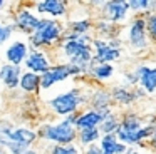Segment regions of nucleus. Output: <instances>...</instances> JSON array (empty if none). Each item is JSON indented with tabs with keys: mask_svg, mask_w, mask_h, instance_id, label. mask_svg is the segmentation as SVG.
Masks as SVG:
<instances>
[{
	"mask_svg": "<svg viewBox=\"0 0 156 154\" xmlns=\"http://www.w3.org/2000/svg\"><path fill=\"white\" fill-rule=\"evenodd\" d=\"M92 39L89 35H76L67 32L62 35V55L67 59V64L79 70L81 75H87L92 60Z\"/></svg>",
	"mask_w": 156,
	"mask_h": 154,
	"instance_id": "nucleus-1",
	"label": "nucleus"
},
{
	"mask_svg": "<svg viewBox=\"0 0 156 154\" xmlns=\"http://www.w3.org/2000/svg\"><path fill=\"white\" fill-rule=\"evenodd\" d=\"M76 114L64 117L62 121L54 124H44L39 129L37 137H42L45 141H51L59 146H67V144H74V141L77 139V129L74 126Z\"/></svg>",
	"mask_w": 156,
	"mask_h": 154,
	"instance_id": "nucleus-2",
	"label": "nucleus"
},
{
	"mask_svg": "<svg viewBox=\"0 0 156 154\" xmlns=\"http://www.w3.org/2000/svg\"><path fill=\"white\" fill-rule=\"evenodd\" d=\"M64 35V27L61 22L54 19H39L37 29L29 35V42H30V50H39L42 47H49L57 40H62Z\"/></svg>",
	"mask_w": 156,
	"mask_h": 154,
	"instance_id": "nucleus-3",
	"label": "nucleus"
},
{
	"mask_svg": "<svg viewBox=\"0 0 156 154\" xmlns=\"http://www.w3.org/2000/svg\"><path fill=\"white\" fill-rule=\"evenodd\" d=\"M82 104H86V96L82 94V90L79 87H72L67 92H62V94H59V96L52 97L49 100L51 110L54 114H57V116H62V117L76 114V110Z\"/></svg>",
	"mask_w": 156,
	"mask_h": 154,
	"instance_id": "nucleus-4",
	"label": "nucleus"
},
{
	"mask_svg": "<svg viewBox=\"0 0 156 154\" xmlns=\"http://www.w3.org/2000/svg\"><path fill=\"white\" fill-rule=\"evenodd\" d=\"M79 75H81L79 70L67 62L57 64V65H51L44 74H41V89L47 90L52 86H55V84L67 80L69 77H79Z\"/></svg>",
	"mask_w": 156,
	"mask_h": 154,
	"instance_id": "nucleus-5",
	"label": "nucleus"
},
{
	"mask_svg": "<svg viewBox=\"0 0 156 154\" xmlns=\"http://www.w3.org/2000/svg\"><path fill=\"white\" fill-rule=\"evenodd\" d=\"M91 47H92L91 65L92 64H109V62H112V60L121 57V49L112 47L104 39H92Z\"/></svg>",
	"mask_w": 156,
	"mask_h": 154,
	"instance_id": "nucleus-6",
	"label": "nucleus"
},
{
	"mask_svg": "<svg viewBox=\"0 0 156 154\" xmlns=\"http://www.w3.org/2000/svg\"><path fill=\"white\" fill-rule=\"evenodd\" d=\"M129 13V5L126 0H111V2H102V15L104 20L109 23L119 25L126 20Z\"/></svg>",
	"mask_w": 156,
	"mask_h": 154,
	"instance_id": "nucleus-7",
	"label": "nucleus"
},
{
	"mask_svg": "<svg viewBox=\"0 0 156 154\" xmlns=\"http://www.w3.org/2000/svg\"><path fill=\"white\" fill-rule=\"evenodd\" d=\"M128 40L133 49L143 50L148 47V33H146L144 17H136L128 29Z\"/></svg>",
	"mask_w": 156,
	"mask_h": 154,
	"instance_id": "nucleus-8",
	"label": "nucleus"
},
{
	"mask_svg": "<svg viewBox=\"0 0 156 154\" xmlns=\"http://www.w3.org/2000/svg\"><path fill=\"white\" fill-rule=\"evenodd\" d=\"M153 131H154V126H153V122H151L149 126H143L141 129L131 131V132L116 129L114 136H116V139H118L121 144H124L126 147L128 146H139L143 141L149 139V137L153 136Z\"/></svg>",
	"mask_w": 156,
	"mask_h": 154,
	"instance_id": "nucleus-9",
	"label": "nucleus"
},
{
	"mask_svg": "<svg viewBox=\"0 0 156 154\" xmlns=\"http://www.w3.org/2000/svg\"><path fill=\"white\" fill-rule=\"evenodd\" d=\"M109 112H111V107H109V109H104V110H94V109L84 110V112H81V114H76L74 126L77 131L99 127V124L102 122V119H104Z\"/></svg>",
	"mask_w": 156,
	"mask_h": 154,
	"instance_id": "nucleus-10",
	"label": "nucleus"
},
{
	"mask_svg": "<svg viewBox=\"0 0 156 154\" xmlns=\"http://www.w3.org/2000/svg\"><path fill=\"white\" fill-rule=\"evenodd\" d=\"M134 79L144 94L156 92V65H139L134 70Z\"/></svg>",
	"mask_w": 156,
	"mask_h": 154,
	"instance_id": "nucleus-11",
	"label": "nucleus"
},
{
	"mask_svg": "<svg viewBox=\"0 0 156 154\" xmlns=\"http://www.w3.org/2000/svg\"><path fill=\"white\" fill-rule=\"evenodd\" d=\"M12 25H14V29H19L20 32L27 33V35H32V32L39 25V17L34 12H30L29 9H20L15 13Z\"/></svg>",
	"mask_w": 156,
	"mask_h": 154,
	"instance_id": "nucleus-12",
	"label": "nucleus"
},
{
	"mask_svg": "<svg viewBox=\"0 0 156 154\" xmlns=\"http://www.w3.org/2000/svg\"><path fill=\"white\" fill-rule=\"evenodd\" d=\"M24 64H25L29 72H34V74L41 75V74H44L51 67V59L42 50H29L27 59H25Z\"/></svg>",
	"mask_w": 156,
	"mask_h": 154,
	"instance_id": "nucleus-13",
	"label": "nucleus"
},
{
	"mask_svg": "<svg viewBox=\"0 0 156 154\" xmlns=\"http://www.w3.org/2000/svg\"><path fill=\"white\" fill-rule=\"evenodd\" d=\"M29 54V45L22 40H14L10 45L5 49V59H7V64H12V65H19L25 62Z\"/></svg>",
	"mask_w": 156,
	"mask_h": 154,
	"instance_id": "nucleus-14",
	"label": "nucleus"
},
{
	"mask_svg": "<svg viewBox=\"0 0 156 154\" xmlns=\"http://www.w3.org/2000/svg\"><path fill=\"white\" fill-rule=\"evenodd\" d=\"M35 10L39 13H45V15L54 17L55 20L67 13V3L62 2V0H41V2L35 3Z\"/></svg>",
	"mask_w": 156,
	"mask_h": 154,
	"instance_id": "nucleus-15",
	"label": "nucleus"
},
{
	"mask_svg": "<svg viewBox=\"0 0 156 154\" xmlns=\"http://www.w3.org/2000/svg\"><path fill=\"white\" fill-rule=\"evenodd\" d=\"M22 70L19 65H12V64H4L0 65V80L4 82V86L10 90H15L19 87V80H20Z\"/></svg>",
	"mask_w": 156,
	"mask_h": 154,
	"instance_id": "nucleus-16",
	"label": "nucleus"
},
{
	"mask_svg": "<svg viewBox=\"0 0 156 154\" xmlns=\"http://www.w3.org/2000/svg\"><path fill=\"white\" fill-rule=\"evenodd\" d=\"M141 96H144V92H143L141 89L133 90V89H129V87H126V86L124 87L122 86L114 87L112 92H111V99L116 100L118 104H121V106H129V104H133L136 99H139Z\"/></svg>",
	"mask_w": 156,
	"mask_h": 154,
	"instance_id": "nucleus-17",
	"label": "nucleus"
},
{
	"mask_svg": "<svg viewBox=\"0 0 156 154\" xmlns=\"http://www.w3.org/2000/svg\"><path fill=\"white\" fill-rule=\"evenodd\" d=\"M99 149L102 154H122L128 151V147L119 142L114 134H106L99 139Z\"/></svg>",
	"mask_w": 156,
	"mask_h": 154,
	"instance_id": "nucleus-18",
	"label": "nucleus"
},
{
	"mask_svg": "<svg viewBox=\"0 0 156 154\" xmlns=\"http://www.w3.org/2000/svg\"><path fill=\"white\" fill-rule=\"evenodd\" d=\"M19 87L27 94H35L41 90V75L34 72H22L20 80H19Z\"/></svg>",
	"mask_w": 156,
	"mask_h": 154,
	"instance_id": "nucleus-19",
	"label": "nucleus"
},
{
	"mask_svg": "<svg viewBox=\"0 0 156 154\" xmlns=\"http://www.w3.org/2000/svg\"><path fill=\"white\" fill-rule=\"evenodd\" d=\"M111 100H112L111 99V92L102 90V89H98V90H94L92 97L89 99V104L92 106L94 110H104V109H109Z\"/></svg>",
	"mask_w": 156,
	"mask_h": 154,
	"instance_id": "nucleus-20",
	"label": "nucleus"
},
{
	"mask_svg": "<svg viewBox=\"0 0 156 154\" xmlns=\"http://www.w3.org/2000/svg\"><path fill=\"white\" fill-rule=\"evenodd\" d=\"M112 74H114V67L111 64H92L89 67L87 75H91L96 80H106L109 77H112Z\"/></svg>",
	"mask_w": 156,
	"mask_h": 154,
	"instance_id": "nucleus-21",
	"label": "nucleus"
},
{
	"mask_svg": "<svg viewBox=\"0 0 156 154\" xmlns=\"http://www.w3.org/2000/svg\"><path fill=\"white\" fill-rule=\"evenodd\" d=\"M143 127V121L141 117H138L136 114H126L119 119V131H126V132H131V131H138Z\"/></svg>",
	"mask_w": 156,
	"mask_h": 154,
	"instance_id": "nucleus-22",
	"label": "nucleus"
},
{
	"mask_svg": "<svg viewBox=\"0 0 156 154\" xmlns=\"http://www.w3.org/2000/svg\"><path fill=\"white\" fill-rule=\"evenodd\" d=\"M77 137H79L81 146L87 147V146H92V144H98V141L101 139V132H99L98 127L82 129V131H77Z\"/></svg>",
	"mask_w": 156,
	"mask_h": 154,
	"instance_id": "nucleus-23",
	"label": "nucleus"
},
{
	"mask_svg": "<svg viewBox=\"0 0 156 154\" xmlns=\"http://www.w3.org/2000/svg\"><path fill=\"white\" fill-rule=\"evenodd\" d=\"M118 127H119V117L111 110V112L102 119V122L99 124L98 129H99V132H101V136H106V134H114Z\"/></svg>",
	"mask_w": 156,
	"mask_h": 154,
	"instance_id": "nucleus-24",
	"label": "nucleus"
},
{
	"mask_svg": "<svg viewBox=\"0 0 156 154\" xmlns=\"http://www.w3.org/2000/svg\"><path fill=\"white\" fill-rule=\"evenodd\" d=\"M129 5V12H141L144 13V15H148V13H153L156 10V2L153 0V2H149V0H129L128 2Z\"/></svg>",
	"mask_w": 156,
	"mask_h": 154,
	"instance_id": "nucleus-25",
	"label": "nucleus"
},
{
	"mask_svg": "<svg viewBox=\"0 0 156 154\" xmlns=\"http://www.w3.org/2000/svg\"><path fill=\"white\" fill-rule=\"evenodd\" d=\"M92 23L89 19H79L69 22V32L76 33V35H87V32L91 30Z\"/></svg>",
	"mask_w": 156,
	"mask_h": 154,
	"instance_id": "nucleus-26",
	"label": "nucleus"
},
{
	"mask_svg": "<svg viewBox=\"0 0 156 154\" xmlns=\"http://www.w3.org/2000/svg\"><path fill=\"white\" fill-rule=\"evenodd\" d=\"M96 29H98V32L104 37V40L114 39L116 33H118V27H116L114 23H109L108 20H101V22H98Z\"/></svg>",
	"mask_w": 156,
	"mask_h": 154,
	"instance_id": "nucleus-27",
	"label": "nucleus"
},
{
	"mask_svg": "<svg viewBox=\"0 0 156 154\" xmlns=\"http://www.w3.org/2000/svg\"><path fill=\"white\" fill-rule=\"evenodd\" d=\"M144 23H146V33H148V37L156 42V12L144 15Z\"/></svg>",
	"mask_w": 156,
	"mask_h": 154,
	"instance_id": "nucleus-28",
	"label": "nucleus"
},
{
	"mask_svg": "<svg viewBox=\"0 0 156 154\" xmlns=\"http://www.w3.org/2000/svg\"><path fill=\"white\" fill-rule=\"evenodd\" d=\"M49 154H79V149L76 147V144H67V146L54 144L49 149Z\"/></svg>",
	"mask_w": 156,
	"mask_h": 154,
	"instance_id": "nucleus-29",
	"label": "nucleus"
},
{
	"mask_svg": "<svg viewBox=\"0 0 156 154\" xmlns=\"http://www.w3.org/2000/svg\"><path fill=\"white\" fill-rule=\"evenodd\" d=\"M14 30L15 29H14L12 23H2L0 22V45H4V44L10 39L12 33H14Z\"/></svg>",
	"mask_w": 156,
	"mask_h": 154,
	"instance_id": "nucleus-30",
	"label": "nucleus"
},
{
	"mask_svg": "<svg viewBox=\"0 0 156 154\" xmlns=\"http://www.w3.org/2000/svg\"><path fill=\"white\" fill-rule=\"evenodd\" d=\"M84 154H102V152H101L98 144H92V146H87L84 149Z\"/></svg>",
	"mask_w": 156,
	"mask_h": 154,
	"instance_id": "nucleus-31",
	"label": "nucleus"
},
{
	"mask_svg": "<svg viewBox=\"0 0 156 154\" xmlns=\"http://www.w3.org/2000/svg\"><path fill=\"white\" fill-rule=\"evenodd\" d=\"M153 126H154V131H153V136L149 137V139H151V144H153V147L156 149V121L153 122Z\"/></svg>",
	"mask_w": 156,
	"mask_h": 154,
	"instance_id": "nucleus-32",
	"label": "nucleus"
},
{
	"mask_svg": "<svg viewBox=\"0 0 156 154\" xmlns=\"http://www.w3.org/2000/svg\"><path fill=\"white\" fill-rule=\"evenodd\" d=\"M24 154H39V152H37L35 149H29V151H25Z\"/></svg>",
	"mask_w": 156,
	"mask_h": 154,
	"instance_id": "nucleus-33",
	"label": "nucleus"
},
{
	"mask_svg": "<svg viewBox=\"0 0 156 154\" xmlns=\"http://www.w3.org/2000/svg\"><path fill=\"white\" fill-rule=\"evenodd\" d=\"M133 154H154V152H139V151H133Z\"/></svg>",
	"mask_w": 156,
	"mask_h": 154,
	"instance_id": "nucleus-34",
	"label": "nucleus"
},
{
	"mask_svg": "<svg viewBox=\"0 0 156 154\" xmlns=\"http://www.w3.org/2000/svg\"><path fill=\"white\" fill-rule=\"evenodd\" d=\"M5 5H7V3H5V2H4V0H0V10L4 9V7H5Z\"/></svg>",
	"mask_w": 156,
	"mask_h": 154,
	"instance_id": "nucleus-35",
	"label": "nucleus"
},
{
	"mask_svg": "<svg viewBox=\"0 0 156 154\" xmlns=\"http://www.w3.org/2000/svg\"><path fill=\"white\" fill-rule=\"evenodd\" d=\"M122 154H133V149H128L126 152H122Z\"/></svg>",
	"mask_w": 156,
	"mask_h": 154,
	"instance_id": "nucleus-36",
	"label": "nucleus"
},
{
	"mask_svg": "<svg viewBox=\"0 0 156 154\" xmlns=\"http://www.w3.org/2000/svg\"><path fill=\"white\" fill-rule=\"evenodd\" d=\"M0 89H2V87H0Z\"/></svg>",
	"mask_w": 156,
	"mask_h": 154,
	"instance_id": "nucleus-37",
	"label": "nucleus"
}]
</instances>
